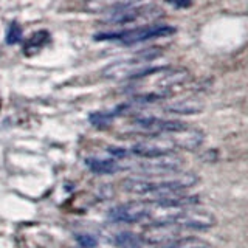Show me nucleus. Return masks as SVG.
<instances>
[{"instance_id": "4468645a", "label": "nucleus", "mask_w": 248, "mask_h": 248, "mask_svg": "<svg viewBox=\"0 0 248 248\" xmlns=\"http://www.w3.org/2000/svg\"><path fill=\"white\" fill-rule=\"evenodd\" d=\"M165 110L175 115H194L203 110V103L199 99H183L175 101L165 107Z\"/></svg>"}, {"instance_id": "2eb2a0df", "label": "nucleus", "mask_w": 248, "mask_h": 248, "mask_svg": "<svg viewBox=\"0 0 248 248\" xmlns=\"http://www.w3.org/2000/svg\"><path fill=\"white\" fill-rule=\"evenodd\" d=\"M113 245L118 248H143L144 242L140 234L130 231H120L113 236Z\"/></svg>"}, {"instance_id": "7ed1b4c3", "label": "nucleus", "mask_w": 248, "mask_h": 248, "mask_svg": "<svg viewBox=\"0 0 248 248\" xmlns=\"http://www.w3.org/2000/svg\"><path fill=\"white\" fill-rule=\"evenodd\" d=\"M177 28L172 25H143L138 28L115 31V33H99L95 34L96 41H115L123 45H135L158 37H168L175 34Z\"/></svg>"}, {"instance_id": "f8f14e48", "label": "nucleus", "mask_w": 248, "mask_h": 248, "mask_svg": "<svg viewBox=\"0 0 248 248\" xmlns=\"http://www.w3.org/2000/svg\"><path fill=\"white\" fill-rule=\"evenodd\" d=\"M85 165L92 170V172L99 174V175H108L115 174L123 169V165H120L116 158H98V157H89L85 158Z\"/></svg>"}, {"instance_id": "20e7f679", "label": "nucleus", "mask_w": 248, "mask_h": 248, "mask_svg": "<svg viewBox=\"0 0 248 248\" xmlns=\"http://www.w3.org/2000/svg\"><path fill=\"white\" fill-rule=\"evenodd\" d=\"M132 126H134L138 134H143L147 137H160L183 130L188 127V124L178 120L158 118V116H137L132 121Z\"/></svg>"}, {"instance_id": "ddd939ff", "label": "nucleus", "mask_w": 248, "mask_h": 248, "mask_svg": "<svg viewBox=\"0 0 248 248\" xmlns=\"http://www.w3.org/2000/svg\"><path fill=\"white\" fill-rule=\"evenodd\" d=\"M50 41H51V36L46 30L36 31V33L31 34L25 41V44H23V54H27V56H33V54H36L42 48H45V46L50 44Z\"/></svg>"}, {"instance_id": "f257e3e1", "label": "nucleus", "mask_w": 248, "mask_h": 248, "mask_svg": "<svg viewBox=\"0 0 248 248\" xmlns=\"http://www.w3.org/2000/svg\"><path fill=\"white\" fill-rule=\"evenodd\" d=\"M199 182V177L189 172H168V174H140L126 178L123 188L137 196L168 197L189 189Z\"/></svg>"}, {"instance_id": "dca6fc26", "label": "nucleus", "mask_w": 248, "mask_h": 248, "mask_svg": "<svg viewBox=\"0 0 248 248\" xmlns=\"http://www.w3.org/2000/svg\"><path fill=\"white\" fill-rule=\"evenodd\" d=\"M163 248H209V245L199 237H183V239H177L174 242H170L165 245Z\"/></svg>"}, {"instance_id": "a211bd4d", "label": "nucleus", "mask_w": 248, "mask_h": 248, "mask_svg": "<svg viewBox=\"0 0 248 248\" xmlns=\"http://www.w3.org/2000/svg\"><path fill=\"white\" fill-rule=\"evenodd\" d=\"M76 240H78V244L84 248H95L96 247V239L90 234H78Z\"/></svg>"}, {"instance_id": "9d476101", "label": "nucleus", "mask_w": 248, "mask_h": 248, "mask_svg": "<svg viewBox=\"0 0 248 248\" xmlns=\"http://www.w3.org/2000/svg\"><path fill=\"white\" fill-rule=\"evenodd\" d=\"M172 222H175L178 227L183 230H206V228H211L216 223V217L206 211L186 208Z\"/></svg>"}, {"instance_id": "6e6552de", "label": "nucleus", "mask_w": 248, "mask_h": 248, "mask_svg": "<svg viewBox=\"0 0 248 248\" xmlns=\"http://www.w3.org/2000/svg\"><path fill=\"white\" fill-rule=\"evenodd\" d=\"M182 158L175 155L174 152L157 155V157L149 158H140L135 168L140 169L141 174H168V172H177L182 168Z\"/></svg>"}, {"instance_id": "f03ea898", "label": "nucleus", "mask_w": 248, "mask_h": 248, "mask_svg": "<svg viewBox=\"0 0 248 248\" xmlns=\"http://www.w3.org/2000/svg\"><path fill=\"white\" fill-rule=\"evenodd\" d=\"M160 56H161L160 48L138 51L134 58L121 59V61H116V62H112V64L106 65L103 72H101V76L106 78V79H112V81L146 79V78L157 73L161 68V67L151 65V61L157 59Z\"/></svg>"}, {"instance_id": "0eeeda50", "label": "nucleus", "mask_w": 248, "mask_h": 248, "mask_svg": "<svg viewBox=\"0 0 248 248\" xmlns=\"http://www.w3.org/2000/svg\"><path fill=\"white\" fill-rule=\"evenodd\" d=\"M183 228H180L175 222H160L151 223L143 234H140L143 239L144 245H168L178 239Z\"/></svg>"}, {"instance_id": "9b49d317", "label": "nucleus", "mask_w": 248, "mask_h": 248, "mask_svg": "<svg viewBox=\"0 0 248 248\" xmlns=\"http://www.w3.org/2000/svg\"><path fill=\"white\" fill-rule=\"evenodd\" d=\"M169 138L172 140V143L175 144V147H180V149H188V151H194L203 143V132L199 129H191L189 126L183 129L174 132V134H169Z\"/></svg>"}, {"instance_id": "f3484780", "label": "nucleus", "mask_w": 248, "mask_h": 248, "mask_svg": "<svg viewBox=\"0 0 248 248\" xmlns=\"http://www.w3.org/2000/svg\"><path fill=\"white\" fill-rule=\"evenodd\" d=\"M22 39H23V31L20 28V25L17 22H13L10 28H8L6 31V44L8 45H16V44H19L22 42Z\"/></svg>"}, {"instance_id": "39448f33", "label": "nucleus", "mask_w": 248, "mask_h": 248, "mask_svg": "<svg viewBox=\"0 0 248 248\" xmlns=\"http://www.w3.org/2000/svg\"><path fill=\"white\" fill-rule=\"evenodd\" d=\"M177 149L175 144L172 143V140L169 138V135H160V137H149L144 141H138L135 144H132L127 152V158L137 157V158H149V157H157V155L163 154H170Z\"/></svg>"}, {"instance_id": "423d86ee", "label": "nucleus", "mask_w": 248, "mask_h": 248, "mask_svg": "<svg viewBox=\"0 0 248 248\" xmlns=\"http://www.w3.org/2000/svg\"><path fill=\"white\" fill-rule=\"evenodd\" d=\"M161 16H163V10H160L158 6L140 5V6H130L116 13H110V16L106 19V22L112 23V25H127V23L137 22V20L158 19Z\"/></svg>"}, {"instance_id": "6ab92c4d", "label": "nucleus", "mask_w": 248, "mask_h": 248, "mask_svg": "<svg viewBox=\"0 0 248 248\" xmlns=\"http://www.w3.org/2000/svg\"><path fill=\"white\" fill-rule=\"evenodd\" d=\"M165 2L175 8H182V10L183 8H189L192 5V0H165Z\"/></svg>"}, {"instance_id": "1a4fd4ad", "label": "nucleus", "mask_w": 248, "mask_h": 248, "mask_svg": "<svg viewBox=\"0 0 248 248\" xmlns=\"http://www.w3.org/2000/svg\"><path fill=\"white\" fill-rule=\"evenodd\" d=\"M107 217L115 223H137L146 220V202H129L118 205L107 213Z\"/></svg>"}]
</instances>
